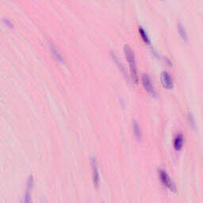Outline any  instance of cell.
Listing matches in <instances>:
<instances>
[{"mask_svg": "<svg viewBox=\"0 0 203 203\" xmlns=\"http://www.w3.org/2000/svg\"><path fill=\"white\" fill-rule=\"evenodd\" d=\"M124 53H125V56L126 58L127 62L129 63V66L130 77L133 81V83H137L139 82V77H138V74H137V64H136L135 55H134L133 51L129 46L125 45L124 47Z\"/></svg>", "mask_w": 203, "mask_h": 203, "instance_id": "cell-1", "label": "cell"}, {"mask_svg": "<svg viewBox=\"0 0 203 203\" xmlns=\"http://www.w3.org/2000/svg\"><path fill=\"white\" fill-rule=\"evenodd\" d=\"M141 82H142L143 87L144 88L145 91L153 98H157V93L156 91L155 88H154L150 76L147 74H143L141 76Z\"/></svg>", "mask_w": 203, "mask_h": 203, "instance_id": "cell-2", "label": "cell"}, {"mask_svg": "<svg viewBox=\"0 0 203 203\" xmlns=\"http://www.w3.org/2000/svg\"><path fill=\"white\" fill-rule=\"evenodd\" d=\"M159 175H160V181L163 185L165 186L166 187H168V189L172 192H176V187H175V183L171 181V178L168 175V173L164 170H160L159 171Z\"/></svg>", "mask_w": 203, "mask_h": 203, "instance_id": "cell-3", "label": "cell"}, {"mask_svg": "<svg viewBox=\"0 0 203 203\" xmlns=\"http://www.w3.org/2000/svg\"><path fill=\"white\" fill-rule=\"evenodd\" d=\"M91 167H92V180L93 183L96 188H98L100 183L99 171H98V161L95 157H93L91 160Z\"/></svg>", "mask_w": 203, "mask_h": 203, "instance_id": "cell-4", "label": "cell"}, {"mask_svg": "<svg viewBox=\"0 0 203 203\" xmlns=\"http://www.w3.org/2000/svg\"><path fill=\"white\" fill-rule=\"evenodd\" d=\"M160 79L162 85L164 88L167 90H171L174 88V83H173V79L171 74L168 71H163L160 75Z\"/></svg>", "mask_w": 203, "mask_h": 203, "instance_id": "cell-5", "label": "cell"}, {"mask_svg": "<svg viewBox=\"0 0 203 203\" xmlns=\"http://www.w3.org/2000/svg\"><path fill=\"white\" fill-rule=\"evenodd\" d=\"M34 180L33 175H29L27 179V184H26V190H25V193L24 194V202L29 203L31 201V191L33 190L34 187Z\"/></svg>", "mask_w": 203, "mask_h": 203, "instance_id": "cell-6", "label": "cell"}, {"mask_svg": "<svg viewBox=\"0 0 203 203\" xmlns=\"http://www.w3.org/2000/svg\"><path fill=\"white\" fill-rule=\"evenodd\" d=\"M111 57H112L113 61H114V63H115V64H116V65H117V66L118 67V68H119V69H120V71H121V72H122V74H123V75H124V76H125V78H126L129 81V79L128 75H127V74H126V71H125V68L123 67L122 64H121V61H120L119 59H118V56L116 55V54L114 53V52H111Z\"/></svg>", "mask_w": 203, "mask_h": 203, "instance_id": "cell-7", "label": "cell"}, {"mask_svg": "<svg viewBox=\"0 0 203 203\" xmlns=\"http://www.w3.org/2000/svg\"><path fill=\"white\" fill-rule=\"evenodd\" d=\"M133 133L136 139L138 141H141V139H142V133H141V129L139 124L136 120H133Z\"/></svg>", "mask_w": 203, "mask_h": 203, "instance_id": "cell-8", "label": "cell"}, {"mask_svg": "<svg viewBox=\"0 0 203 203\" xmlns=\"http://www.w3.org/2000/svg\"><path fill=\"white\" fill-rule=\"evenodd\" d=\"M48 47H49L50 51H51V52L52 53L53 56L55 57V59L56 60V61H59V62H61V64H64V58H63L61 54L59 52V51L54 47V45H52V44H51V43H48Z\"/></svg>", "mask_w": 203, "mask_h": 203, "instance_id": "cell-9", "label": "cell"}, {"mask_svg": "<svg viewBox=\"0 0 203 203\" xmlns=\"http://www.w3.org/2000/svg\"><path fill=\"white\" fill-rule=\"evenodd\" d=\"M183 146V137L182 134H178L175 137L174 141V148L176 151H180Z\"/></svg>", "mask_w": 203, "mask_h": 203, "instance_id": "cell-10", "label": "cell"}, {"mask_svg": "<svg viewBox=\"0 0 203 203\" xmlns=\"http://www.w3.org/2000/svg\"><path fill=\"white\" fill-rule=\"evenodd\" d=\"M177 28H178V33L179 34L181 39L183 41H185V42H187L188 41V36H187V33L185 27L183 25L182 23H178Z\"/></svg>", "mask_w": 203, "mask_h": 203, "instance_id": "cell-11", "label": "cell"}, {"mask_svg": "<svg viewBox=\"0 0 203 203\" xmlns=\"http://www.w3.org/2000/svg\"><path fill=\"white\" fill-rule=\"evenodd\" d=\"M139 34H140V36H141V38H142V40L144 41V42L145 43V44H147V45H150V44H151V41H150V39L149 38H148V34H147V33L145 32V30H144L142 27H139Z\"/></svg>", "mask_w": 203, "mask_h": 203, "instance_id": "cell-12", "label": "cell"}, {"mask_svg": "<svg viewBox=\"0 0 203 203\" xmlns=\"http://www.w3.org/2000/svg\"><path fill=\"white\" fill-rule=\"evenodd\" d=\"M188 121H189L190 125H191L193 128H194V127H195V121H194V117H193V115L191 114H188Z\"/></svg>", "mask_w": 203, "mask_h": 203, "instance_id": "cell-13", "label": "cell"}, {"mask_svg": "<svg viewBox=\"0 0 203 203\" xmlns=\"http://www.w3.org/2000/svg\"><path fill=\"white\" fill-rule=\"evenodd\" d=\"M3 22H4V24H5V25H7V27H9V28H11V29L13 28L12 22H11V21H10L9 19H7V18H4V19H3Z\"/></svg>", "mask_w": 203, "mask_h": 203, "instance_id": "cell-14", "label": "cell"}, {"mask_svg": "<svg viewBox=\"0 0 203 203\" xmlns=\"http://www.w3.org/2000/svg\"><path fill=\"white\" fill-rule=\"evenodd\" d=\"M161 1H164V0H161Z\"/></svg>", "mask_w": 203, "mask_h": 203, "instance_id": "cell-15", "label": "cell"}]
</instances>
